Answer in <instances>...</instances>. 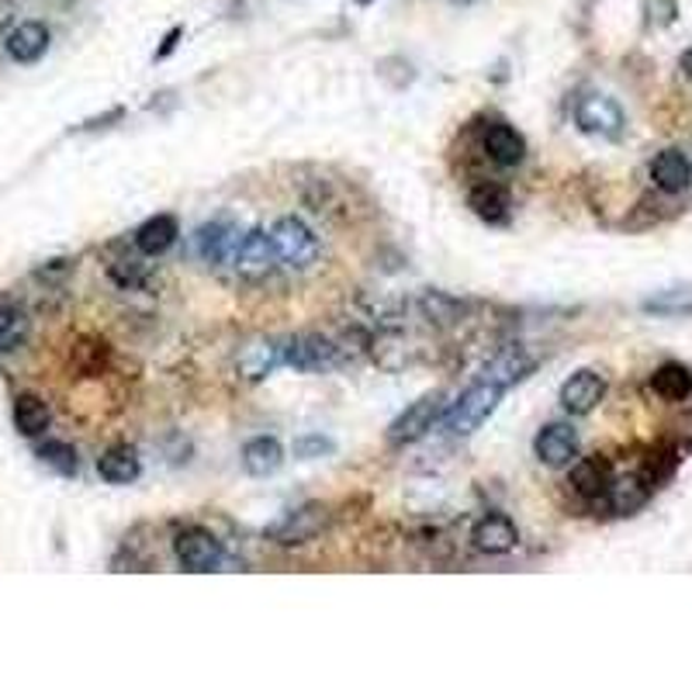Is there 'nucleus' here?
<instances>
[{
  "mask_svg": "<svg viewBox=\"0 0 692 692\" xmlns=\"http://www.w3.org/2000/svg\"><path fill=\"white\" fill-rule=\"evenodd\" d=\"M270 243L277 250V260L291 270H308L319 264L323 246H319V235L315 229L299 219V215H281L274 226H270Z\"/></svg>",
  "mask_w": 692,
  "mask_h": 692,
  "instance_id": "1",
  "label": "nucleus"
},
{
  "mask_svg": "<svg viewBox=\"0 0 692 692\" xmlns=\"http://www.w3.org/2000/svg\"><path fill=\"white\" fill-rule=\"evenodd\" d=\"M502 394H506V388H499V385L474 381L461 399L444 412V429L450 437H471L474 429H482L491 420V412L499 409Z\"/></svg>",
  "mask_w": 692,
  "mask_h": 692,
  "instance_id": "2",
  "label": "nucleus"
},
{
  "mask_svg": "<svg viewBox=\"0 0 692 692\" xmlns=\"http://www.w3.org/2000/svg\"><path fill=\"white\" fill-rule=\"evenodd\" d=\"M173 554H177V561L184 564V571H197V575H205V571H219L222 561H226L222 541L205 526H184L181 533H177Z\"/></svg>",
  "mask_w": 692,
  "mask_h": 692,
  "instance_id": "3",
  "label": "nucleus"
},
{
  "mask_svg": "<svg viewBox=\"0 0 692 692\" xmlns=\"http://www.w3.org/2000/svg\"><path fill=\"white\" fill-rule=\"evenodd\" d=\"M281 361L302 374H323L343 364V350L319 332H305L281 347Z\"/></svg>",
  "mask_w": 692,
  "mask_h": 692,
  "instance_id": "4",
  "label": "nucleus"
},
{
  "mask_svg": "<svg viewBox=\"0 0 692 692\" xmlns=\"http://www.w3.org/2000/svg\"><path fill=\"white\" fill-rule=\"evenodd\" d=\"M229 264L235 267V274L246 277V281H267L281 260H277L270 232L267 229H250L246 235H240V243H235Z\"/></svg>",
  "mask_w": 692,
  "mask_h": 692,
  "instance_id": "5",
  "label": "nucleus"
},
{
  "mask_svg": "<svg viewBox=\"0 0 692 692\" xmlns=\"http://www.w3.org/2000/svg\"><path fill=\"white\" fill-rule=\"evenodd\" d=\"M575 125L585 135H599V138H620L627 129V114L623 108L606 94H585L575 105Z\"/></svg>",
  "mask_w": 692,
  "mask_h": 692,
  "instance_id": "6",
  "label": "nucleus"
},
{
  "mask_svg": "<svg viewBox=\"0 0 692 692\" xmlns=\"http://www.w3.org/2000/svg\"><path fill=\"white\" fill-rule=\"evenodd\" d=\"M329 523V512L326 506H302V509H291L288 517H281L277 523L267 526V541L281 544V547H299L315 541Z\"/></svg>",
  "mask_w": 692,
  "mask_h": 692,
  "instance_id": "7",
  "label": "nucleus"
},
{
  "mask_svg": "<svg viewBox=\"0 0 692 692\" xmlns=\"http://www.w3.org/2000/svg\"><path fill=\"white\" fill-rule=\"evenodd\" d=\"M440 409H444V399L440 394H423V399H415L399 420H394L391 426H388V440L394 444V447H409V444H415V440H423L426 433L437 426V420H440Z\"/></svg>",
  "mask_w": 692,
  "mask_h": 692,
  "instance_id": "8",
  "label": "nucleus"
},
{
  "mask_svg": "<svg viewBox=\"0 0 692 692\" xmlns=\"http://www.w3.org/2000/svg\"><path fill=\"white\" fill-rule=\"evenodd\" d=\"M603 399H606V378L599 371H588V367L571 374L558 391V402L568 415H588Z\"/></svg>",
  "mask_w": 692,
  "mask_h": 692,
  "instance_id": "9",
  "label": "nucleus"
},
{
  "mask_svg": "<svg viewBox=\"0 0 692 692\" xmlns=\"http://www.w3.org/2000/svg\"><path fill=\"white\" fill-rule=\"evenodd\" d=\"M533 453L547 468H571V461L579 458V433L568 423H547L533 437Z\"/></svg>",
  "mask_w": 692,
  "mask_h": 692,
  "instance_id": "10",
  "label": "nucleus"
},
{
  "mask_svg": "<svg viewBox=\"0 0 692 692\" xmlns=\"http://www.w3.org/2000/svg\"><path fill=\"white\" fill-rule=\"evenodd\" d=\"M482 153L502 170L520 167L526 160V138L512 125H506V122H491L482 132Z\"/></svg>",
  "mask_w": 692,
  "mask_h": 692,
  "instance_id": "11",
  "label": "nucleus"
},
{
  "mask_svg": "<svg viewBox=\"0 0 692 692\" xmlns=\"http://www.w3.org/2000/svg\"><path fill=\"white\" fill-rule=\"evenodd\" d=\"M471 544L482 554H509L520 544V526L512 523L506 512H485V517L471 526Z\"/></svg>",
  "mask_w": 692,
  "mask_h": 692,
  "instance_id": "12",
  "label": "nucleus"
},
{
  "mask_svg": "<svg viewBox=\"0 0 692 692\" xmlns=\"http://www.w3.org/2000/svg\"><path fill=\"white\" fill-rule=\"evenodd\" d=\"M609 482H612V464L603 458V453H592V458H575V461H571L568 485H571V491H575V496H582V499H603Z\"/></svg>",
  "mask_w": 692,
  "mask_h": 692,
  "instance_id": "13",
  "label": "nucleus"
},
{
  "mask_svg": "<svg viewBox=\"0 0 692 692\" xmlns=\"http://www.w3.org/2000/svg\"><path fill=\"white\" fill-rule=\"evenodd\" d=\"M49 43H52V32L46 22H22L17 28L8 32V56L14 59V63H22V66H32L38 63L46 52H49Z\"/></svg>",
  "mask_w": 692,
  "mask_h": 692,
  "instance_id": "14",
  "label": "nucleus"
},
{
  "mask_svg": "<svg viewBox=\"0 0 692 692\" xmlns=\"http://www.w3.org/2000/svg\"><path fill=\"white\" fill-rule=\"evenodd\" d=\"M533 367H537V361H533L523 347H506L502 353H496V357L485 364L482 381H491L499 388H512V385H520L523 378H530Z\"/></svg>",
  "mask_w": 692,
  "mask_h": 692,
  "instance_id": "15",
  "label": "nucleus"
},
{
  "mask_svg": "<svg viewBox=\"0 0 692 692\" xmlns=\"http://www.w3.org/2000/svg\"><path fill=\"white\" fill-rule=\"evenodd\" d=\"M651 181L665 194H682L692 184V163L689 156L679 149H661L655 160H651Z\"/></svg>",
  "mask_w": 692,
  "mask_h": 692,
  "instance_id": "16",
  "label": "nucleus"
},
{
  "mask_svg": "<svg viewBox=\"0 0 692 692\" xmlns=\"http://www.w3.org/2000/svg\"><path fill=\"white\" fill-rule=\"evenodd\" d=\"M194 243H197V253H202L205 264L219 267V264L232 260V250H235V243H240V229H235L232 222H208V226L197 229Z\"/></svg>",
  "mask_w": 692,
  "mask_h": 692,
  "instance_id": "17",
  "label": "nucleus"
},
{
  "mask_svg": "<svg viewBox=\"0 0 692 692\" xmlns=\"http://www.w3.org/2000/svg\"><path fill=\"white\" fill-rule=\"evenodd\" d=\"M468 208L478 215L482 222L488 226H509V215H512V202H509V191L499 184H474L468 191Z\"/></svg>",
  "mask_w": 692,
  "mask_h": 692,
  "instance_id": "18",
  "label": "nucleus"
},
{
  "mask_svg": "<svg viewBox=\"0 0 692 692\" xmlns=\"http://www.w3.org/2000/svg\"><path fill=\"white\" fill-rule=\"evenodd\" d=\"M651 491H655V485H651L644 474H627V478H612L609 488H606V502L612 512H620V517H630V512H638L647 506Z\"/></svg>",
  "mask_w": 692,
  "mask_h": 692,
  "instance_id": "19",
  "label": "nucleus"
},
{
  "mask_svg": "<svg viewBox=\"0 0 692 692\" xmlns=\"http://www.w3.org/2000/svg\"><path fill=\"white\" fill-rule=\"evenodd\" d=\"M97 474H101L108 485H132L138 482V474H143V461H138L135 447L114 444L97 458Z\"/></svg>",
  "mask_w": 692,
  "mask_h": 692,
  "instance_id": "20",
  "label": "nucleus"
},
{
  "mask_svg": "<svg viewBox=\"0 0 692 692\" xmlns=\"http://www.w3.org/2000/svg\"><path fill=\"white\" fill-rule=\"evenodd\" d=\"M177 240H181V222L173 215H153L135 229V246L143 256H163Z\"/></svg>",
  "mask_w": 692,
  "mask_h": 692,
  "instance_id": "21",
  "label": "nucleus"
},
{
  "mask_svg": "<svg viewBox=\"0 0 692 692\" xmlns=\"http://www.w3.org/2000/svg\"><path fill=\"white\" fill-rule=\"evenodd\" d=\"M11 415H14V429L22 433V437H28V440L43 437V433L49 429V423H52L49 402L43 399V394H32V391L17 394Z\"/></svg>",
  "mask_w": 692,
  "mask_h": 692,
  "instance_id": "22",
  "label": "nucleus"
},
{
  "mask_svg": "<svg viewBox=\"0 0 692 692\" xmlns=\"http://www.w3.org/2000/svg\"><path fill=\"white\" fill-rule=\"evenodd\" d=\"M284 464V447L277 444L274 437H253L243 447V468L253 478H270Z\"/></svg>",
  "mask_w": 692,
  "mask_h": 692,
  "instance_id": "23",
  "label": "nucleus"
},
{
  "mask_svg": "<svg viewBox=\"0 0 692 692\" xmlns=\"http://www.w3.org/2000/svg\"><path fill=\"white\" fill-rule=\"evenodd\" d=\"M651 391L665 402H685L692 394V371L685 364H661L651 374Z\"/></svg>",
  "mask_w": 692,
  "mask_h": 692,
  "instance_id": "24",
  "label": "nucleus"
},
{
  "mask_svg": "<svg viewBox=\"0 0 692 692\" xmlns=\"http://www.w3.org/2000/svg\"><path fill=\"white\" fill-rule=\"evenodd\" d=\"M28 312L22 305H11V302H0V357H8V353H17L28 340Z\"/></svg>",
  "mask_w": 692,
  "mask_h": 692,
  "instance_id": "25",
  "label": "nucleus"
},
{
  "mask_svg": "<svg viewBox=\"0 0 692 692\" xmlns=\"http://www.w3.org/2000/svg\"><path fill=\"white\" fill-rule=\"evenodd\" d=\"M277 364H284L281 361V347L277 343H253V347H246L243 353H240V374L246 381H260V378H267V374L277 367Z\"/></svg>",
  "mask_w": 692,
  "mask_h": 692,
  "instance_id": "26",
  "label": "nucleus"
},
{
  "mask_svg": "<svg viewBox=\"0 0 692 692\" xmlns=\"http://www.w3.org/2000/svg\"><path fill=\"white\" fill-rule=\"evenodd\" d=\"M38 461H43L46 468H52L56 474H63V478H73V474L81 471V458H76V450L66 440L38 444Z\"/></svg>",
  "mask_w": 692,
  "mask_h": 692,
  "instance_id": "27",
  "label": "nucleus"
},
{
  "mask_svg": "<svg viewBox=\"0 0 692 692\" xmlns=\"http://www.w3.org/2000/svg\"><path fill=\"white\" fill-rule=\"evenodd\" d=\"M420 308H423L426 319L437 323V326H450V323H458L461 315H464V302L450 299V294H444V291H426Z\"/></svg>",
  "mask_w": 692,
  "mask_h": 692,
  "instance_id": "28",
  "label": "nucleus"
},
{
  "mask_svg": "<svg viewBox=\"0 0 692 692\" xmlns=\"http://www.w3.org/2000/svg\"><path fill=\"white\" fill-rule=\"evenodd\" d=\"M108 364V347L97 343V340H87L76 347V367H81L84 374H101Z\"/></svg>",
  "mask_w": 692,
  "mask_h": 692,
  "instance_id": "29",
  "label": "nucleus"
},
{
  "mask_svg": "<svg viewBox=\"0 0 692 692\" xmlns=\"http://www.w3.org/2000/svg\"><path fill=\"white\" fill-rule=\"evenodd\" d=\"M332 450H336V444L329 437H323V433H308V437L294 440V458H302V461L326 458V453H332Z\"/></svg>",
  "mask_w": 692,
  "mask_h": 692,
  "instance_id": "30",
  "label": "nucleus"
},
{
  "mask_svg": "<svg viewBox=\"0 0 692 692\" xmlns=\"http://www.w3.org/2000/svg\"><path fill=\"white\" fill-rule=\"evenodd\" d=\"M108 274H111L122 288H129V284H138V281H143L146 267H143V260H135V256H132V260H114V264L108 267Z\"/></svg>",
  "mask_w": 692,
  "mask_h": 692,
  "instance_id": "31",
  "label": "nucleus"
},
{
  "mask_svg": "<svg viewBox=\"0 0 692 692\" xmlns=\"http://www.w3.org/2000/svg\"><path fill=\"white\" fill-rule=\"evenodd\" d=\"M14 17H17V4H14V0H0V32H8L14 25Z\"/></svg>",
  "mask_w": 692,
  "mask_h": 692,
  "instance_id": "32",
  "label": "nucleus"
},
{
  "mask_svg": "<svg viewBox=\"0 0 692 692\" xmlns=\"http://www.w3.org/2000/svg\"><path fill=\"white\" fill-rule=\"evenodd\" d=\"M181 35H184L181 28H170V35L163 38V49H160V52H156V59H167V56H170V52L177 49V38H181Z\"/></svg>",
  "mask_w": 692,
  "mask_h": 692,
  "instance_id": "33",
  "label": "nucleus"
},
{
  "mask_svg": "<svg viewBox=\"0 0 692 692\" xmlns=\"http://www.w3.org/2000/svg\"><path fill=\"white\" fill-rule=\"evenodd\" d=\"M679 70H682V76L685 81H692V46L679 56Z\"/></svg>",
  "mask_w": 692,
  "mask_h": 692,
  "instance_id": "34",
  "label": "nucleus"
},
{
  "mask_svg": "<svg viewBox=\"0 0 692 692\" xmlns=\"http://www.w3.org/2000/svg\"><path fill=\"white\" fill-rule=\"evenodd\" d=\"M353 4H361V8H367V4H374V0H353Z\"/></svg>",
  "mask_w": 692,
  "mask_h": 692,
  "instance_id": "35",
  "label": "nucleus"
},
{
  "mask_svg": "<svg viewBox=\"0 0 692 692\" xmlns=\"http://www.w3.org/2000/svg\"><path fill=\"white\" fill-rule=\"evenodd\" d=\"M59 4H73V0H59Z\"/></svg>",
  "mask_w": 692,
  "mask_h": 692,
  "instance_id": "36",
  "label": "nucleus"
},
{
  "mask_svg": "<svg viewBox=\"0 0 692 692\" xmlns=\"http://www.w3.org/2000/svg\"><path fill=\"white\" fill-rule=\"evenodd\" d=\"M458 4H471V0H458Z\"/></svg>",
  "mask_w": 692,
  "mask_h": 692,
  "instance_id": "37",
  "label": "nucleus"
}]
</instances>
